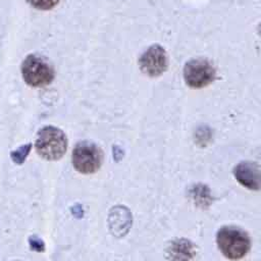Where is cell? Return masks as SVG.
I'll list each match as a JSON object with an SVG mask.
<instances>
[{"instance_id": "obj_6", "label": "cell", "mask_w": 261, "mask_h": 261, "mask_svg": "<svg viewBox=\"0 0 261 261\" xmlns=\"http://www.w3.org/2000/svg\"><path fill=\"white\" fill-rule=\"evenodd\" d=\"M167 54L159 45L149 47L140 57L141 70L149 76H158L167 68Z\"/></svg>"}, {"instance_id": "obj_9", "label": "cell", "mask_w": 261, "mask_h": 261, "mask_svg": "<svg viewBox=\"0 0 261 261\" xmlns=\"http://www.w3.org/2000/svg\"><path fill=\"white\" fill-rule=\"evenodd\" d=\"M33 7L41 9V10H47L54 7L59 0H27Z\"/></svg>"}, {"instance_id": "obj_2", "label": "cell", "mask_w": 261, "mask_h": 261, "mask_svg": "<svg viewBox=\"0 0 261 261\" xmlns=\"http://www.w3.org/2000/svg\"><path fill=\"white\" fill-rule=\"evenodd\" d=\"M66 148V136L58 127L48 125L39 130L36 139V150L42 158L57 160L64 155Z\"/></svg>"}, {"instance_id": "obj_8", "label": "cell", "mask_w": 261, "mask_h": 261, "mask_svg": "<svg viewBox=\"0 0 261 261\" xmlns=\"http://www.w3.org/2000/svg\"><path fill=\"white\" fill-rule=\"evenodd\" d=\"M195 255L194 244L186 239L175 240L167 248V256L170 261H193Z\"/></svg>"}, {"instance_id": "obj_5", "label": "cell", "mask_w": 261, "mask_h": 261, "mask_svg": "<svg viewBox=\"0 0 261 261\" xmlns=\"http://www.w3.org/2000/svg\"><path fill=\"white\" fill-rule=\"evenodd\" d=\"M215 77V68L210 61L204 58L192 59L186 63L184 79L192 88H204L211 84Z\"/></svg>"}, {"instance_id": "obj_3", "label": "cell", "mask_w": 261, "mask_h": 261, "mask_svg": "<svg viewBox=\"0 0 261 261\" xmlns=\"http://www.w3.org/2000/svg\"><path fill=\"white\" fill-rule=\"evenodd\" d=\"M21 73L25 83L32 87H44L54 79L52 66L42 57L31 54L21 64Z\"/></svg>"}, {"instance_id": "obj_1", "label": "cell", "mask_w": 261, "mask_h": 261, "mask_svg": "<svg viewBox=\"0 0 261 261\" xmlns=\"http://www.w3.org/2000/svg\"><path fill=\"white\" fill-rule=\"evenodd\" d=\"M216 244L222 255L238 260L247 255L251 248L249 234L237 226H222L216 233Z\"/></svg>"}, {"instance_id": "obj_4", "label": "cell", "mask_w": 261, "mask_h": 261, "mask_svg": "<svg viewBox=\"0 0 261 261\" xmlns=\"http://www.w3.org/2000/svg\"><path fill=\"white\" fill-rule=\"evenodd\" d=\"M103 160L101 149L91 142L79 143L72 151V164L75 170L89 174L96 172Z\"/></svg>"}, {"instance_id": "obj_10", "label": "cell", "mask_w": 261, "mask_h": 261, "mask_svg": "<svg viewBox=\"0 0 261 261\" xmlns=\"http://www.w3.org/2000/svg\"><path fill=\"white\" fill-rule=\"evenodd\" d=\"M30 149H31V145H25V146H22V147L18 148L15 152L12 153V159H13L17 164L22 163V161H23L24 158L27 157L28 153L30 152Z\"/></svg>"}, {"instance_id": "obj_7", "label": "cell", "mask_w": 261, "mask_h": 261, "mask_svg": "<svg viewBox=\"0 0 261 261\" xmlns=\"http://www.w3.org/2000/svg\"><path fill=\"white\" fill-rule=\"evenodd\" d=\"M236 179L245 188L251 191L261 189V166L252 161H243L233 168Z\"/></svg>"}]
</instances>
